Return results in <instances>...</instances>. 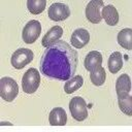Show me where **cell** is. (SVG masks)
I'll return each instance as SVG.
<instances>
[{
    "label": "cell",
    "instance_id": "6da1fadb",
    "mask_svg": "<svg viewBox=\"0 0 132 132\" xmlns=\"http://www.w3.org/2000/svg\"><path fill=\"white\" fill-rule=\"evenodd\" d=\"M77 52L66 41L58 40L46 47L40 59L41 73L52 79L68 80L76 71Z\"/></svg>",
    "mask_w": 132,
    "mask_h": 132
},
{
    "label": "cell",
    "instance_id": "7a4b0ae2",
    "mask_svg": "<svg viewBox=\"0 0 132 132\" xmlns=\"http://www.w3.org/2000/svg\"><path fill=\"white\" fill-rule=\"evenodd\" d=\"M40 84V74L37 69L29 68L23 75L22 78V88L23 91L27 94H33L37 91Z\"/></svg>",
    "mask_w": 132,
    "mask_h": 132
},
{
    "label": "cell",
    "instance_id": "3957f363",
    "mask_svg": "<svg viewBox=\"0 0 132 132\" xmlns=\"http://www.w3.org/2000/svg\"><path fill=\"white\" fill-rule=\"evenodd\" d=\"M19 94V87L16 81L8 76L0 79V96L7 102H11Z\"/></svg>",
    "mask_w": 132,
    "mask_h": 132
},
{
    "label": "cell",
    "instance_id": "277c9868",
    "mask_svg": "<svg viewBox=\"0 0 132 132\" xmlns=\"http://www.w3.org/2000/svg\"><path fill=\"white\" fill-rule=\"evenodd\" d=\"M69 109L72 118L78 122L86 120L88 117L87 103L82 97L79 96L73 97L69 102Z\"/></svg>",
    "mask_w": 132,
    "mask_h": 132
},
{
    "label": "cell",
    "instance_id": "5b68a950",
    "mask_svg": "<svg viewBox=\"0 0 132 132\" xmlns=\"http://www.w3.org/2000/svg\"><path fill=\"white\" fill-rule=\"evenodd\" d=\"M34 58V54L30 48L26 47H21L16 50L11 58H10V63L15 69H22L26 65H28Z\"/></svg>",
    "mask_w": 132,
    "mask_h": 132
},
{
    "label": "cell",
    "instance_id": "8992f818",
    "mask_svg": "<svg viewBox=\"0 0 132 132\" xmlns=\"http://www.w3.org/2000/svg\"><path fill=\"white\" fill-rule=\"evenodd\" d=\"M40 33H41L40 22L36 20H32V21H29L25 25L23 29V33H22V38L26 43L31 44L37 40Z\"/></svg>",
    "mask_w": 132,
    "mask_h": 132
},
{
    "label": "cell",
    "instance_id": "52a82bcc",
    "mask_svg": "<svg viewBox=\"0 0 132 132\" xmlns=\"http://www.w3.org/2000/svg\"><path fill=\"white\" fill-rule=\"evenodd\" d=\"M104 6L102 0H93L90 1L86 7V16L89 22L93 24H99L102 20L101 10Z\"/></svg>",
    "mask_w": 132,
    "mask_h": 132
},
{
    "label": "cell",
    "instance_id": "ba28073f",
    "mask_svg": "<svg viewBox=\"0 0 132 132\" xmlns=\"http://www.w3.org/2000/svg\"><path fill=\"white\" fill-rule=\"evenodd\" d=\"M47 13L51 20L55 22H60L66 20L70 15V9L66 4L56 2L50 6Z\"/></svg>",
    "mask_w": 132,
    "mask_h": 132
},
{
    "label": "cell",
    "instance_id": "9c48e42d",
    "mask_svg": "<svg viewBox=\"0 0 132 132\" xmlns=\"http://www.w3.org/2000/svg\"><path fill=\"white\" fill-rule=\"evenodd\" d=\"M89 40H90V33L86 29H84V28L75 29L72 32L71 37H70L71 44L75 48H81V47H84L85 45L88 44Z\"/></svg>",
    "mask_w": 132,
    "mask_h": 132
},
{
    "label": "cell",
    "instance_id": "30bf717a",
    "mask_svg": "<svg viewBox=\"0 0 132 132\" xmlns=\"http://www.w3.org/2000/svg\"><path fill=\"white\" fill-rule=\"evenodd\" d=\"M48 122L52 126H64L67 122L66 111L62 107H55L50 111Z\"/></svg>",
    "mask_w": 132,
    "mask_h": 132
},
{
    "label": "cell",
    "instance_id": "8fae6325",
    "mask_svg": "<svg viewBox=\"0 0 132 132\" xmlns=\"http://www.w3.org/2000/svg\"><path fill=\"white\" fill-rule=\"evenodd\" d=\"M101 18H103L105 20L107 25L116 26L118 24V22H119V12H118L117 8L113 5L107 4V5L102 7Z\"/></svg>",
    "mask_w": 132,
    "mask_h": 132
},
{
    "label": "cell",
    "instance_id": "7c38bea8",
    "mask_svg": "<svg viewBox=\"0 0 132 132\" xmlns=\"http://www.w3.org/2000/svg\"><path fill=\"white\" fill-rule=\"evenodd\" d=\"M62 34H63V29L60 27V26H54V27H52L46 33H45V35L43 36V38H42V42H41V44L44 46V47H47V46H50L51 44H53V43H55V42H57L59 39H60V37L62 36Z\"/></svg>",
    "mask_w": 132,
    "mask_h": 132
},
{
    "label": "cell",
    "instance_id": "4fadbf2b",
    "mask_svg": "<svg viewBox=\"0 0 132 132\" xmlns=\"http://www.w3.org/2000/svg\"><path fill=\"white\" fill-rule=\"evenodd\" d=\"M101 64H102V55L98 51L90 52L86 56L84 61V66L88 71H92L98 66H101Z\"/></svg>",
    "mask_w": 132,
    "mask_h": 132
},
{
    "label": "cell",
    "instance_id": "5bb4252c",
    "mask_svg": "<svg viewBox=\"0 0 132 132\" xmlns=\"http://www.w3.org/2000/svg\"><path fill=\"white\" fill-rule=\"evenodd\" d=\"M117 95L121 111L127 116H132V97L130 93H119Z\"/></svg>",
    "mask_w": 132,
    "mask_h": 132
},
{
    "label": "cell",
    "instance_id": "9a60e30c",
    "mask_svg": "<svg viewBox=\"0 0 132 132\" xmlns=\"http://www.w3.org/2000/svg\"><path fill=\"white\" fill-rule=\"evenodd\" d=\"M118 42L125 50H132V29L125 28L122 29L118 34Z\"/></svg>",
    "mask_w": 132,
    "mask_h": 132
},
{
    "label": "cell",
    "instance_id": "2e32d148",
    "mask_svg": "<svg viewBox=\"0 0 132 132\" xmlns=\"http://www.w3.org/2000/svg\"><path fill=\"white\" fill-rule=\"evenodd\" d=\"M116 91L119 93H130L131 91V79L130 76L126 73L121 74L116 81Z\"/></svg>",
    "mask_w": 132,
    "mask_h": 132
},
{
    "label": "cell",
    "instance_id": "e0dca14e",
    "mask_svg": "<svg viewBox=\"0 0 132 132\" xmlns=\"http://www.w3.org/2000/svg\"><path fill=\"white\" fill-rule=\"evenodd\" d=\"M123 67V57L120 52H113L108 58V69L111 73H117Z\"/></svg>",
    "mask_w": 132,
    "mask_h": 132
},
{
    "label": "cell",
    "instance_id": "ac0fdd59",
    "mask_svg": "<svg viewBox=\"0 0 132 132\" xmlns=\"http://www.w3.org/2000/svg\"><path fill=\"white\" fill-rule=\"evenodd\" d=\"M84 84V79L80 75H74L68 80H66L64 85V91L66 94H71L74 91L78 90Z\"/></svg>",
    "mask_w": 132,
    "mask_h": 132
},
{
    "label": "cell",
    "instance_id": "d6986e66",
    "mask_svg": "<svg viewBox=\"0 0 132 132\" xmlns=\"http://www.w3.org/2000/svg\"><path fill=\"white\" fill-rule=\"evenodd\" d=\"M90 72H91L90 78H91V81L93 82V85L99 87V86H102L104 84L106 73H105V69L102 66H98L97 68L93 69Z\"/></svg>",
    "mask_w": 132,
    "mask_h": 132
},
{
    "label": "cell",
    "instance_id": "ffe728a7",
    "mask_svg": "<svg viewBox=\"0 0 132 132\" xmlns=\"http://www.w3.org/2000/svg\"><path fill=\"white\" fill-rule=\"evenodd\" d=\"M46 5L45 0H28L27 1V7L29 11L33 14H39L41 13Z\"/></svg>",
    "mask_w": 132,
    "mask_h": 132
},
{
    "label": "cell",
    "instance_id": "44dd1931",
    "mask_svg": "<svg viewBox=\"0 0 132 132\" xmlns=\"http://www.w3.org/2000/svg\"><path fill=\"white\" fill-rule=\"evenodd\" d=\"M2 125H11L10 123H2Z\"/></svg>",
    "mask_w": 132,
    "mask_h": 132
}]
</instances>
